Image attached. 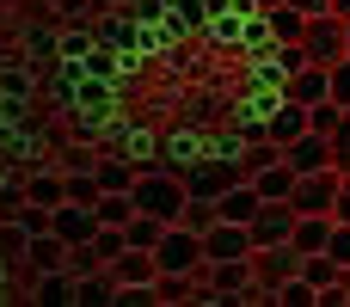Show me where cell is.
Segmentation results:
<instances>
[{"instance_id": "6da1fadb", "label": "cell", "mask_w": 350, "mask_h": 307, "mask_svg": "<svg viewBox=\"0 0 350 307\" xmlns=\"http://www.w3.org/2000/svg\"><path fill=\"white\" fill-rule=\"evenodd\" d=\"M185 203H191V191H185V178H178L172 166H142V178H135V209H142V215L178 222Z\"/></svg>"}, {"instance_id": "7a4b0ae2", "label": "cell", "mask_w": 350, "mask_h": 307, "mask_svg": "<svg viewBox=\"0 0 350 307\" xmlns=\"http://www.w3.org/2000/svg\"><path fill=\"white\" fill-rule=\"evenodd\" d=\"M154 258H160V271H185V277H203V265H209L203 234H197V228H185V222H172V228L160 234Z\"/></svg>"}, {"instance_id": "3957f363", "label": "cell", "mask_w": 350, "mask_h": 307, "mask_svg": "<svg viewBox=\"0 0 350 307\" xmlns=\"http://www.w3.org/2000/svg\"><path fill=\"white\" fill-rule=\"evenodd\" d=\"M295 222H301V209L289 197H265L258 215L246 222V234H252V246H283V240H295Z\"/></svg>"}, {"instance_id": "277c9868", "label": "cell", "mask_w": 350, "mask_h": 307, "mask_svg": "<svg viewBox=\"0 0 350 307\" xmlns=\"http://www.w3.org/2000/svg\"><path fill=\"white\" fill-rule=\"evenodd\" d=\"M301 49H308V62H320V68L345 62V18H338V12H314L308 31H301Z\"/></svg>"}, {"instance_id": "5b68a950", "label": "cell", "mask_w": 350, "mask_h": 307, "mask_svg": "<svg viewBox=\"0 0 350 307\" xmlns=\"http://www.w3.org/2000/svg\"><path fill=\"white\" fill-rule=\"evenodd\" d=\"M252 277L277 295L289 277H301V246H295V240H283V246H252Z\"/></svg>"}, {"instance_id": "8992f818", "label": "cell", "mask_w": 350, "mask_h": 307, "mask_svg": "<svg viewBox=\"0 0 350 307\" xmlns=\"http://www.w3.org/2000/svg\"><path fill=\"white\" fill-rule=\"evenodd\" d=\"M289 203H295L301 215H332V203H338V172H301L295 191H289Z\"/></svg>"}, {"instance_id": "52a82bcc", "label": "cell", "mask_w": 350, "mask_h": 307, "mask_svg": "<svg viewBox=\"0 0 350 307\" xmlns=\"http://www.w3.org/2000/svg\"><path fill=\"white\" fill-rule=\"evenodd\" d=\"M49 234H55V240H68V246H86V240L98 234L92 203H74V197H68V203H55V209H49Z\"/></svg>"}, {"instance_id": "ba28073f", "label": "cell", "mask_w": 350, "mask_h": 307, "mask_svg": "<svg viewBox=\"0 0 350 307\" xmlns=\"http://www.w3.org/2000/svg\"><path fill=\"white\" fill-rule=\"evenodd\" d=\"M265 135H271L277 148H289L295 135H308V105H295V98L277 92V98L265 105Z\"/></svg>"}, {"instance_id": "9c48e42d", "label": "cell", "mask_w": 350, "mask_h": 307, "mask_svg": "<svg viewBox=\"0 0 350 307\" xmlns=\"http://www.w3.org/2000/svg\"><path fill=\"white\" fill-rule=\"evenodd\" d=\"M283 98H295V105H320V98H332V68H320V62H308V68H295L289 80H283Z\"/></svg>"}, {"instance_id": "30bf717a", "label": "cell", "mask_w": 350, "mask_h": 307, "mask_svg": "<svg viewBox=\"0 0 350 307\" xmlns=\"http://www.w3.org/2000/svg\"><path fill=\"white\" fill-rule=\"evenodd\" d=\"M203 252H209V265H228V258H252V234H246L240 222H215V228L203 234Z\"/></svg>"}, {"instance_id": "8fae6325", "label": "cell", "mask_w": 350, "mask_h": 307, "mask_svg": "<svg viewBox=\"0 0 350 307\" xmlns=\"http://www.w3.org/2000/svg\"><path fill=\"white\" fill-rule=\"evenodd\" d=\"M283 154H289V166H295V172H332V135H320V129L295 135Z\"/></svg>"}, {"instance_id": "7c38bea8", "label": "cell", "mask_w": 350, "mask_h": 307, "mask_svg": "<svg viewBox=\"0 0 350 307\" xmlns=\"http://www.w3.org/2000/svg\"><path fill=\"white\" fill-rule=\"evenodd\" d=\"M111 271H117V283H123V289H154L160 258H154L148 246H129V252H117V258H111Z\"/></svg>"}, {"instance_id": "4fadbf2b", "label": "cell", "mask_w": 350, "mask_h": 307, "mask_svg": "<svg viewBox=\"0 0 350 307\" xmlns=\"http://www.w3.org/2000/svg\"><path fill=\"white\" fill-rule=\"evenodd\" d=\"M265 31H271L277 43H301V31H308V12H301V6H289V0H277V6L265 12Z\"/></svg>"}, {"instance_id": "5bb4252c", "label": "cell", "mask_w": 350, "mask_h": 307, "mask_svg": "<svg viewBox=\"0 0 350 307\" xmlns=\"http://www.w3.org/2000/svg\"><path fill=\"white\" fill-rule=\"evenodd\" d=\"M332 228H338V215H301L295 222V246L301 252H326L332 246Z\"/></svg>"}, {"instance_id": "9a60e30c", "label": "cell", "mask_w": 350, "mask_h": 307, "mask_svg": "<svg viewBox=\"0 0 350 307\" xmlns=\"http://www.w3.org/2000/svg\"><path fill=\"white\" fill-rule=\"evenodd\" d=\"M295 178H301V172L289 166V154H283L277 166H265V172H252V185H258V197H289V191H295Z\"/></svg>"}, {"instance_id": "2e32d148", "label": "cell", "mask_w": 350, "mask_h": 307, "mask_svg": "<svg viewBox=\"0 0 350 307\" xmlns=\"http://www.w3.org/2000/svg\"><path fill=\"white\" fill-rule=\"evenodd\" d=\"M92 215H98L105 228H123V222L135 215V191H98V203H92Z\"/></svg>"}, {"instance_id": "e0dca14e", "label": "cell", "mask_w": 350, "mask_h": 307, "mask_svg": "<svg viewBox=\"0 0 350 307\" xmlns=\"http://www.w3.org/2000/svg\"><path fill=\"white\" fill-rule=\"evenodd\" d=\"M31 271H68V240L31 234Z\"/></svg>"}, {"instance_id": "ac0fdd59", "label": "cell", "mask_w": 350, "mask_h": 307, "mask_svg": "<svg viewBox=\"0 0 350 307\" xmlns=\"http://www.w3.org/2000/svg\"><path fill=\"white\" fill-rule=\"evenodd\" d=\"M25 197H31L37 209H55V203H68V172H43V178H31V185H25Z\"/></svg>"}, {"instance_id": "d6986e66", "label": "cell", "mask_w": 350, "mask_h": 307, "mask_svg": "<svg viewBox=\"0 0 350 307\" xmlns=\"http://www.w3.org/2000/svg\"><path fill=\"white\" fill-rule=\"evenodd\" d=\"M166 228H172V222H160V215H142V209H135V215L123 222V240H129V246H148V252H154Z\"/></svg>"}, {"instance_id": "ffe728a7", "label": "cell", "mask_w": 350, "mask_h": 307, "mask_svg": "<svg viewBox=\"0 0 350 307\" xmlns=\"http://www.w3.org/2000/svg\"><path fill=\"white\" fill-rule=\"evenodd\" d=\"M283 160V148L271 142V135H258V142H240V166H246V178L252 172H265V166H277Z\"/></svg>"}, {"instance_id": "44dd1931", "label": "cell", "mask_w": 350, "mask_h": 307, "mask_svg": "<svg viewBox=\"0 0 350 307\" xmlns=\"http://www.w3.org/2000/svg\"><path fill=\"white\" fill-rule=\"evenodd\" d=\"M135 178H142V166H129V160H105L98 166V185L105 191H135Z\"/></svg>"}, {"instance_id": "7402d4cb", "label": "cell", "mask_w": 350, "mask_h": 307, "mask_svg": "<svg viewBox=\"0 0 350 307\" xmlns=\"http://www.w3.org/2000/svg\"><path fill=\"white\" fill-rule=\"evenodd\" d=\"M92 252H98L105 265H111L117 252H129V240H123V228H105V222H98V234H92Z\"/></svg>"}, {"instance_id": "603a6c76", "label": "cell", "mask_w": 350, "mask_h": 307, "mask_svg": "<svg viewBox=\"0 0 350 307\" xmlns=\"http://www.w3.org/2000/svg\"><path fill=\"white\" fill-rule=\"evenodd\" d=\"M98 191H105L98 172H68V197H74V203H98Z\"/></svg>"}, {"instance_id": "cb8c5ba5", "label": "cell", "mask_w": 350, "mask_h": 307, "mask_svg": "<svg viewBox=\"0 0 350 307\" xmlns=\"http://www.w3.org/2000/svg\"><path fill=\"white\" fill-rule=\"evenodd\" d=\"M332 172H350V111L338 117V129H332Z\"/></svg>"}, {"instance_id": "d4e9b609", "label": "cell", "mask_w": 350, "mask_h": 307, "mask_svg": "<svg viewBox=\"0 0 350 307\" xmlns=\"http://www.w3.org/2000/svg\"><path fill=\"white\" fill-rule=\"evenodd\" d=\"M332 98L350 111V55H345V62H332Z\"/></svg>"}, {"instance_id": "484cf974", "label": "cell", "mask_w": 350, "mask_h": 307, "mask_svg": "<svg viewBox=\"0 0 350 307\" xmlns=\"http://www.w3.org/2000/svg\"><path fill=\"white\" fill-rule=\"evenodd\" d=\"M326 252H332V258L350 271V222H338V228H332V246H326Z\"/></svg>"}, {"instance_id": "4316f807", "label": "cell", "mask_w": 350, "mask_h": 307, "mask_svg": "<svg viewBox=\"0 0 350 307\" xmlns=\"http://www.w3.org/2000/svg\"><path fill=\"white\" fill-rule=\"evenodd\" d=\"M332 215L350 222V172H338V203H332Z\"/></svg>"}, {"instance_id": "83f0119b", "label": "cell", "mask_w": 350, "mask_h": 307, "mask_svg": "<svg viewBox=\"0 0 350 307\" xmlns=\"http://www.w3.org/2000/svg\"><path fill=\"white\" fill-rule=\"evenodd\" d=\"M289 6H301L308 18H314V12H332V0H289Z\"/></svg>"}, {"instance_id": "f1b7e54d", "label": "cell", "mask_w": 350, "mask_h": 307, "mask_svg": "<svg viewBox=\"0 0 350 307\" xmlns=\"http://www.w3.org/2000/svg\"><path fill=\"white\" fill-rule=\"evenodd\" d=\"M332 12H338V18H350V0H332Z\"/></svg>"}, {"instance_id": "f546056e", "label": "cell", "mask_w": 350, "mask_h": 307, "mask_svg": "<svg viewBox=\"0 0 350 307\" xmlns=\"http://www.w3.org/2000/svg\"><path fill=\"white\" fill-rule=\"evenodd\" d=\"M246 6H258V12H271V6H277V0H246Z\"/></svg>"}, {"instance_id": "4dcf8cb0", "label": "cell", "mask_w": 350, "mask_h": 307, "mask_svg": "<svg viewBox=\"0 0 350 307\" xmlns=\"http://www.w3.org/2000/svg\"><path fill=\"white\" fill-rule=\"evenodd\" d=\"M345 55H350V18H345Z\"/></svg>"}]
</instances>
